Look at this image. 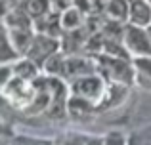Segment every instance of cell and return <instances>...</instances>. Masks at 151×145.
<instances>
[{"label": "cell", "instance_id": "6da1fadb", "mask_svg": "<svg viewBox=\"0 0 151 145\" xmlns=\"http://www.w3.org/2000/svg\"><path fill=\"white\" fill-rule=\"evenodd\" d=\"M98 59V73L111 84H122V86H132L136 84V71H134L132 59L126 57H113L100 54L96 56Z\"/></svg>", "mask_w": 151, "mask_h": 145}, {"label": "cell", "instance_id": "7a4b0ae2", "mask_svg": "<svg viewBox=\"0 0 151 145\" xmlns=\"http://www.w3.org/2000/svg\"><path fill=\"white\" fill-rule=\"evenodd\" d=\"M67 84H69L71 96L88 99V101H92V103L98 105L103 99V96H105L109 82H107L100 73H94V74H88V76L71 80V82H67Z\"/></svg>", "mask_w": 151, "mask_h": 145}, {"label": "cell", "instance_id": "3957f363", "mask_svg": "<svg viewBox=\"0 0 151 145\" xmlns=\"http://www.w3.org/2000/svg\"><path fill=\"white\" fill-rule=\"evenodd\" d=\"M122 44L132 59L136 57H151V36L149 31L144 27H134L126 23L124 34H122Z\"/></svg>", "mask_w": 151, "mask_h": 145}, {"label": "cell", "instance_id": "277c9868", "mask_svg": "<svg viewBox=\"0 0 151 145\" xmlns=\"http://www.w3.org/2000/svg\"><path fill=\"white\" fill-rule=\"evenodd\" d=\"M58 52H61V40L59 38L50 36V34H42V33H35V38L31 42V48L25 57L35 61L42 71V65Z\"/></svg>", "mask_w": 151, "mask_h": 145}, {"label": "cell", "instance_id": "5b68a950", "mask_svg": "<svg viewBox=\"0 0 151 145\" xmlns=\"http://www.w3.org/2000/svg\"><path fill=\"white\" fill-rule=\"evenodd\" d=\"M98 73V59L94 57H84L78 56V54H73V56H67L65 59V71H63V80L71 82L77 80V78L88 76V74Z\"/></svg>", "mask_w": 151, "mask_h": 145}, {"label": "cell", "instance_id": "8992f818", "mask_svg": "<svg viewBox=\"0 0 151 145\" xmlns=\"http://www.w3.org/2000/svg\"><path fill=\"white\" fill-rule=\"evenodd\" d=\"M128 25L151 27V2L147 0H128Z\"/></svg>", "mask_w": 151, "mask_h": 145}, {"label": "cell", "instance_id": "52a82bcc", "mask_svg": "<svg viewBox=\"0 0 151 145\" xmlns=\"http://www.w3.org/2000/svg\"><path fill=\"white\" fill-rule=\"evenodd\" d=\"M98 113V105L92 103L88 99H82V97H69V103H67V115L73 116V119H88V116L96 115Z\"/></svg>", "mask_w": 151, "mask_h": 145}, {"label": "cell", "instance_id": "ba28073f", "mask_svg": "<svg viewBox=\"0 0 151 145\" xmlns=\"http://www.w3.org/2000/svg\"><path fill=\"white\" fill-rule=\"evenodd\" d=\"M14 76L17 78H23V80H29V82H35L38 76L42 74L40 67H38L35 61H31L29 57H19L17 61H14Z\"/></svg>", "mask_w": 151, "mask_h": 145}, {"label": "cell", "instance_id": "9c48e42d", "mask_svg": "<svg viewBox=\"0 0 151 145\" xmlns=\"http://www.w3.org/2000/svg\"><path fill=\"white\" fill-rule=\"evenodd\" d=\"M19 8H21V10L33 19V23L37 21V19L48 15L52 11L50 0H21V2H19Z\"/></svg>", "mask_w": 151, "mask_h": 145}, {"label": "cell", "instance_id": "30bf717a", "mask_svg": "<svg viewBox=\"0 0 151 145\" xmlns=\"http://www.w3.org/2000/svg\"><path fill=\"white\" fill-rule=\"evenodd\" d=\"M86 15L81 10H77L75 6H71L69 10H65L63 14H59V21H61V29L63 33H69V31H78L84 25Z\"/></svg>", "mask_w": 151, "mask_h": 145}, {"label": "cell", "instance_id": "8fae6325", "mask_svg": "<svg viewBox=\"0 0 151 145\" xmlns=\"http://www.w3.org/2000/svg\"><path fill=\"white\" fill-rule=\"evenodd\" d=\"M19 56L10 40V31L6 25H0V63H14Z\"/></svg>", "mask_w": 151, "mask_h": 145}, {"label": "cell", "instance_id": "7c38bea8", "mask_svg": "<svg viewBox=\"0 0 151 145\" xmlns=\"http://www.w3.org/2000/svg\"><path fill=\"white\" fill-rule=\"evenodd\" d=\"M132 63L136 71V84L151 90V57H136L132 59Z\"/></svg>", "mask_w": 151, "mask_h": 145}, {"label": "cell", "instance_id": "4fadbf2b", "mask_svg": "<svg viewBox=\"0 0 151 145\" xmlns=\"http://www.w3.org/2000/svg\"><path fill=\"white\" fill-rule=\"evenodd\" d=\"M105 15L119 23H128V0H105Z\"/></svg>", "mask_w": 151, "mask_h": 145}, {"label": "cell", "instance_id": "5bb4252c", "mask_svg": "<svg viewBox=\"0 0 151 145\" xmlns=\"http://www.w3.org/2000/svg\"><path fill=\"white\" fill-rule=\"evenodd\" d=\"M90 139L88 134H82V132H63V134L55 136L52 139V145H86Z\"/></svg>", "mask_w": 151, "mask_h": 145}, {"label": "cell", "instance_id": "9a60e30c", "mask_svg": "<svg viewBox=\"0 0 151 145\" xmlns=\"http://www.w3.org/2000/svg\"><path fill=\"white\" fill-rule=\"evenodd\" d=\"M128 145H151V122L130 132Z\"/></svg>", "mask_w": 151, "mask_h": 145}, {"label": "cell", "instance_id": "2e32d148", "mask_svg": "<svg viewBox=\"0 0 151 145\" xmlns=\"http://www.w3.org/2000/svg\"><path fill=\"white\" fill-rule=\"evenodd\" d=\"M6 145H52V139L31 138V136H14Z\"/></svg>", "mask_w": 151, "mask_h": 145}, {"label": "cell", "instance_id": "e0dca14e", "mask_svg": "<svg viewBox=\"0 0 151 145\" xmlns=\"http://www.w3.org/2000/svg\"><path fill=\"white\" fill-rule=\"evenodd\" d=\"M103 145H128V134L121 130H109L103 136Z\"/></svg>", "mask_w": 151, "mask_h": 145}, {"label": "cell", "instance_id": "ac0fdd59", "mask_svg": "<svg viewBox=\"0 0 151 145\" xmlns=\"http://www.w3.org/2000/svg\"><path fill=\"white\" fill-rule=\"evenodd\" d=\"M14 80V65L12 63H0V92L6 90V86Z\"/></svg>", "mask_w": 151, "mask_h": 145}, {"label": "cell", "instance_id": "d6986e66", "mask_svg": "<svg viewBox=\"0 0 151 145\" xmlns=\"http://www.w3.org/2000/svg\"><path fill=\"white\" fill-rule=\"evenodd\" d=\"M14 128H12V122H8V120L0 119V141L6 138H14Z\"/></svg>", "mask_w": 151, "mask_h": 145}, {"label": "cell", "instance_id": "ffe728a7", "mask_svg": "<svg viewBox=\"0 0 151 145\" xmlns=\"http://www.w3.org/2000/svg\"><path fill=\"white\" fill-rule=\"evenodd\" d=\"M73 6L86 15L90 10H92V0H73Z\"/></svg>", "mask_w": 151, "mask_h": 145}, {"label": "cell", "instance_id": "44dd1931", "mask_svg": "<svg viewBox=\"0 0 151 145\" xmlns=\"http://www.w3.org/2000/svg\"><path fill=\"white\" fill-rule=\"evenodd\" d=\"M86 145H103V138H100V136H90Z\"/></svg>", "mask_w": 151, "mask_h": 145}, {"label": "cell", "instance_id": "7402d4cb", "mask_svg": "<svg viewBox=\"0 0 151 145\" xmlns=\"http://www.w3.org/2000/svg\"><path fill=\"white\" fill-rule=\"evenodd\" d=\"M147 31H149V36H151V27H147Z\"/></svg>", "mask_w": 151, "mask_h": 145}, {"label": "cell", "instance_id": "603a6c76", "mask_svg": "<svg viewBox=\"0 0 151 145\" xmlns=\"http://www.w3.org/2000/svg\"><path fill=\"white\" fill-rule=\"evenodd\" d=\"M0 145H2V141H0Z\"/></svg>", "mask_w": 151, "mask_h": 145}, {"label": "cell", "instance_id": "cb8c5ba5", "mask_svg": "<svg viewBox=\"0 0 151 145\" xmlns=\"http://www.w3.org/2000/svg\"><path fill=\"white\" fill-rule=\"evenodd\" d=\"M147 2H151V0H147Z\"/></svg>", "mask_w": 151, "mask_h": 145}]
</instances>
